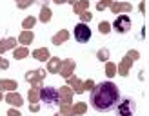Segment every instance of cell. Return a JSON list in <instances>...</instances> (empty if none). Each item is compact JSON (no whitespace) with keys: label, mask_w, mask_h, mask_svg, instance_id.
<instances>
[{"label":"cell","mask_w":149,"mask_h":116,"mask_svg":"<svg viewBox=\"0 0 149 116\" xmlns=\"http://www.w3.org/2000/svg\"><path fill=\"white\" fill-rule=\"evenodd\" d=\"M135 102L129 98H124L122 102H118V116H133L135 114Z\"/></svg>","instance_id":"cell-3"},{"label":"cell","mask_w":149,"mask_h":116,"mask_svg":"<svg viewBox=\"0 0 149 116\" xmlns=\"http://www.w3.org/2000/svg\"><path fill=\"white\" fill-rule=\"evenodd\" d=\"M40 98L42 102H46V104H58V98H60V94L55 87H44L40 91Z\"/></svg>","instance_id":"cell-4"},{"label":"cell","mask_w":149,"mask_h":116,"mask_svg":"<svg viewBox=\"0 0 149 116\" xmlns=\"http://www.w3.org/2000/svg\"><path fill=\"white\" fill-rule=\"evenodd\" d=\"M120 102V91L113 82H102L91 91V105L100 113L111 111Z\"/></svg>","instance_id":"cell-1"},{"label":"cell","mask_w":149,"mask_h":116,"mask_svg":"<svg viewBox=\"0 0 149 116\" xmlns=\"http://www.w3.org/2000/svg\"><path fill=\"white\" fill-rule=\"evenodd\" d=\"M113 27H115V31H118V33H127L129 29H131V20H129V17H125V14L118 17L115 20Z\"/></svg>","instance_id":"cell-5"},{"label":"cell","mask_w":149,"mask_h":116,"mask_svg":"<svg viewBox=\"0 0 149 116\" xmlns=\"http://www.w3.org/2000/svg\"><path fill=\"white\" fill-rule=\"evenodd\" d=\"M74 40L80 44H86L91 40V29H89L87 24H77V27H74Z\"/></svg>","instance_id":"cell-2"}]
</instances>
